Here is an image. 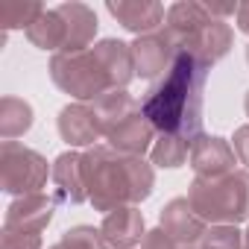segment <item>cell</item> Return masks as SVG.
Segmentation results:
<instances>
[{"label": "cell", "mask_w": 249, "mask_h": 249, "mask_svg": "<svg viewBox=\"0 0 249 249\" xmlns=\"http://www.w3.org/2000/svg\"><path fill=\"white\" fill-rule=\"evenodd\" d=\"M179 249H188V246H179Z\"/></svg>", "instance_id": "1f68e13d"}, {"label": "cell", "mask_w": 249, "mask_h": 249, "mask_svg": "<svg viewBox=\"0 0 249 249\" xmlns=\"http://www.w3.org/2000/svg\"><path fill=\"white\" fill-rule=\"evenodd\" d=\"M237 30L249 36V3H240L237 6Z\"/></svg>", "instance_id": "83f0119b"}, {"label": "cell", "mask_w": 249, "mask_h": 249, "mask_svg": "<svg viewBox=\"0 0 249 249\" xmlns=\"http://www.w3.org/2000/svg\"><path fill=\"white\" fill-rule=\"evenodd\" d=\"M179 56V47L173 44V38L164 33V27L159 33H147L138 36L132 41V59H135V76L144 79H159L170 71L173 59Z\"/></svg>", "instance_id": "8992f818"}, {"label": "cell", "mask_w": 249, "mask_h": 249, "mask_svg": "<svg viewBox=\"0 0 249 249\" xmlns=\"http://www.w3.org/2000/svg\"><path fill=\"white\" fill-rule=\"evenodd\" d=\"M231 41H234V33H231V27L226 24V21H220V18H211L208 24H202L182 47H179V53H188V56H194V59H199L202 65H214V62H220L229 50H231Z\"/></svg>", "instance_id": "8fae6325"}, {"label": "cell", "mask_w": 249, "mask_h": 249, "mask_svg": "<svg viewBox=\"0 0 249 249\" xmlns=\"http://www.w3.org/2000/svg\"><path fill=\"white\" fill-rule=\"evenodd\" d=\"M94 111H97V120H100L103 135L108 138L123 120H129L132 114L141 111V103H138L126 88H120V91H108V94H103V97L94 103Z\"/></svg>", "instance_id": "d6986e66"}, {"label": "cell", "mask_w": 249, "mask_h": 249, "mask_svg": "<svg viewBox=\"0 0 249 249\" xmlns=\"http://www.w3.org/2000/svg\"><path fill=\"white\" fill-rule=\"evenodd\" d=\"M211 21V12L205 9V3H194V0H179L167 9V18H164V33L173 38L176 47H182L202 24Z\"/></svg>", "instance_id": "ac0fdd59"}, {"label": "cell", "mask_w": 249, "mask_h": 249, "mask_svg": "<svg viewBox=\"0 0 249 249\" xmlns=\"http://www.w3.org/2000/svg\"><path fill=\"white\" fill-rule=\"evenodd\" d=\"M188 202L208 226H237L249 220V173L234 170L214 179H194Z\"/></svg>", "instance_id": "3957f363"}, {"label": "cell", "mask_w": 249, "mask_h": 249, "mask_svg": "<svg viewBox=\"0 0 249 249\" xmlns=\"http://www.w3.org/2000/svg\"><path fill=\"white\" fill-rule=\"evenodd\" d=\"M191 167L199 179H214V176H226V173H234V164H237V156H234V147L220 138V135H199L191 147Z\"/></svg>", "instance_id": "52a82bcc"}, {"label": "cell", "mask_w": 249, "mask_h": 249, "mask_svg": "<svg viewBox=\"0 0 249 249\" xmlns=\"http://www.w3.org/2000/svg\"><path fill=\"white\" fill-rule=\"evenodd\" d=\"M53 185L62 202L79 205L88 199V188H85V170H82V153L68 150L53 161Z\"/></svg>", "instance_id": "2e32d148"}, {"label": "cell", "mask_w": 249, "mask_h": 249, "mask_svg": "<svg viewBox=\"0 0 249 249\" xmlns=\"http://www.w3.org/2000/svg\"><path fill=\"white\" fill-rule=\"evenodd\" d=\"M159 226L179 243V246H188V249H196L208 231V223H202L196 217V211L191 208L188 196H176L170 199L164 208H161V217H159Z\"/></svg>", "instance_id": "ba28073f"}, {"label": "cell", "mask_w": 249, "mask_h": 249, "mask_svg": "<svg viewBox=\"0 0 249 249\" xmlns=\"http://www.w3.org/2000/svg\"><path fill=\"white\" fill-rule=\"evenodd\" d=\"M65 27H68V41H65V50L62 53H82L91 47L94 36H97V15L91 6L85 3H62L56 6Z\"/></svg>", "instance_id": "e0dca14e"}, {"label": "cell", "mask_w": 249, "mask_h": 249, "mask_svg": "<svg viewBox=\"0 0 249 249\" xmlns=\"http://www.w3.org/2000/svg\"><path fill=\"white\" fill-rule=\"evenodd\" d=\"M33 126V106L21 97H3L0 100V135L3 141H15L18 135L30 132Z\"/></svg>", "instance_id": "44dd1931"}, {"label": "cell", "mask_w": 249, "mask_h": 249, "mask_svg": "<svg viewBox=\"0 0 249 249\" xmlns=\"http://www.w3.org/2000/svg\"><path fill=\"white\" fill-rule=\"evenodd\" d=\"M156 144V129L153 123L144 117V111L132 114L129 120H123L120 126L108 135V147L120 156H135L144 159V153H150Z\"/></svg>", "instance_id": "9a60e30c"}, {"label": "cell", "mask_w": 249, "mask_h": 249, "mask_svg": "<svg viewBox=\"0 0 249 249\" xmlns=\"http://www.w3.org/2000/svg\"><path fill=\"white\" fill-rule=\"evenodd\" d=\"M231 141H234V156H237V161L249 167V126H237Z\"/></svg>", "instance_id": "4316f807"}, {"label": "cell", "mask_w": 249, "mask_h": 249, "mask_svg": "<svg viewBox=\"0 0 249 249\" xmlns=\"http://www.w3.org/2000/svg\"><path fill=\"white\" fill-rule=\"evenodd\" d=\"M50 249H108V243H106L100 229H94V226H73Z\"/></svg>", "instance_id": "cb8c5ba5"}, {"label": "cell", "mask_w": 249, "mask_h": 249, "mask_svg": "<svg viewBox=\"0 0 249 249\" xmlns=\"http://www.w3.org/2000/svg\"><path fill=\"white\" fill-rule=\"evenodd\" d=\"M191 147H194V141H188L182 135H159L153 150H150V156H153V164L176 170V167H182L191 159Z\"/></svg>", "instance_id": "7402d4cb"}, {"label": "cell", "mask_w": 249, "mask_h": 249, "mask_svg": "<svg viewBox=\"0 0 249 249\" xmlns=\"http://www.w3.org/2000/svg\"><path fill=\"white\" fill-rule=\"evenodd\" d=\"M108 15L117 18V24L123 30H129L135 36H147V33H159V27H164V6L156 0H108L106 3Z\"/></svg>", "instance_id": "30bf717a"}, {"label": "cell", "mask_w": 249, "mask_h": 249, "mask_svg": "<svg viewBox=\"0 0 249 249\" xmlns=\"http://www.w3.org/2000/svg\"><path fill=\"white\" fill-rule=\"evenodd\" d=\"M243 108H246V117H249V91H246V100H243Z\"/></svg>", "instance_id": "f546056e"}, {"label": "cell", "mask_w": 249, "mask_h": 249, "mask_svg": "<svg viewBox=\"0 0 249 249\" xmlns=\"http://www.w3.org/2000/svg\"><path fill=\"white\" fill-rule=\"evenodd\" d=\"M53 220V199L44 194H30V196H18L3 217V229L12 231H36L41 234Z\"/></svg>", "instance_id": "4fadbf2b"}, {"label": "cell", "mask_w": 249, "mask_h": 249, "mask_svg": "<svg viewBox=\"0 0 249 249\" xmlns=\"http://www.w3.org/2000/svg\"><path fill=\"white\" fill-rule=\"evenodd\" d=\"M59 135L68 147H97L103 129H100V120H97V111L94 106L88 103H71L59 111Z\"/></svg>", "instance_id": "9c48e42d"}, {"label": "cell", "mask_w": 249, "mask_h": 249, "mask_svg": "<svg viewBox=\"0 0 249 249\" xmlns=\"http://www.w3.org/2000/svg\"><path fill=\"white\" fill-rule=\"evenodd\" d=\"M47 173H53V167H47V159L18 141H3L0 144V188L15 196H30V194H41V188L47 185Z\"/></svg>", "instance_id": "5b68a950"}, {"label": "cell", "mask_w": 249, "mask_h": 249, "mask_svg": "<svg viewBox=\"0 0 249 249\" xmlns=\"http://www.w3.org/2000/svg\"><path fill=\"white\" fill-rule=\"evenodd\" d=\"M0 249H41V234H36V231H12V229H3Z\"/></svg>", "instance_id": "484cf974"}, {"label": "cell", "mask_w": 249, "mask_h": 249, "mask_svg": "<svg viewBox=\"0 0 249 249\" xmlns=\"http://www.w3.org/2000/svg\"><path fill=\"white\" fill-rule=\"evenodd\" d=\"M208 65L199 59L179 53L164 76H159L141 100L144 117L153 123L159 135H182L196 141L202 135V103Z\"/></svg>", "instance_id": "6da1fadb"}, {"label": "cell", "mask_w": 249, "mask_h": 249, "mask_svg": "<svg viewBox=\"0 0 249 249\" xmlns=\"http://www.w3.org/2000/svg\"><path fill=\"white\" fill-rule=\"evenodd\" d=\"M108 249H132L144 240L147 234V226H144V214L138 211V205H123V208H114L103 217V226H100Z\"/></svg>", "instance_id": "7c38bea8"}, {"label": "cell", "mask_w": 249, "mask_h": 249, "mask_svg": "<svg viewBox=\"0 0 249 249\" xmlns=\"http://www.w3.org/2000/svg\"><path fill=\"white\" fill-rule=\"evenodd\" d=\"M88 202L108 214L123 205L144 202L156 188V170L144 159L120 156L111 147H91L82 153Z\"/></svg>", "instance_id": "7a4b0ae2"}, {"label": "cell", "mask_w": 249, "mask_h": 249, "mask_svg": "<svg viewBox=\"0 0 249 249\" xmlns=\"http://www.w3.org/2000/svg\"><path fill=\"white\" fill-rule=\"evenodd\" d=\"M91 53L97 56V62L103 65L111 91L126 88L135 76V59H132V44H123L117 38H103L91 47Z\"/></svg>", "instance_id": "5bb4252c"}, {"label": "cell", "mask_w": 249, "mask_h": 249, "mask_svg": "<svg viewBox=\"0 0 249 249\" xmlns=\"http://www.w3.org/2000/svg\"><path fill=\"white\" fill-rule=\"evenodd\" d=\"M50 79L71 94L76 103H97L103 94L111 91V82L91 50L82 53H53L50 59Z\"/></svg>", "instance_id": "277c9868"}, {"label": "cell", "mask_w": 249, "mask_h": 249, "mask_svg": "<svg viewBox=\"0 0 249 249\" xmlns=\"http://www.w3.org/2000/svg\"><path fill=\"white\" fill-rule=\"evenodd\" d=\"M199 249H243V231L237 226H208Z\"/></svg>", "instance_id": "d4e9b609"}, {"label": "cell", "mask_w": 249, "mask_h": 249, "mask_svg": "<svg viewBox=\"0 0 249 249\" xmlns=\"http://www.w3.org/2000/svg\"><path fill=\"white\" fill-rule=\"evenodd\" d=\"M246 62H249V47H246Z\"/></svg>", "instance_id": "4dcf8cb0"}, {"label": "cell", "mask_w": 249, "mask_h": 249, "mask_svg": "<svg viewBox=\"0 0 249 249\" xmlns=\"http://www.w3.org/2000/svg\"><path fill=\"white\" fill-rule=\"evenodd\" d=\"M243 249H249V229L243 231Z\"/></svg>", "instance_id": "f1b7e54d"}, {"label": "cell", "mask_w": 249, "mask_h": 249, "mask_svg": "<svg viewBox=\"0 0 249 249\" xmlns=\"http://www.w3.org/2000/svg\"><path fill=\"white\" fill-rule=\"evenodd\" d=\"M44 6L36 0H0V24L3 30H21V27H33L41 18Z\"/></svg>", "instance_id": "603a6c76"}, {"label": "cell", "mask_w": 249, "mask_h": 249, "mask_svg": "<svg viewBox=\"0 0 249 249\" xmlns=\"http://www.w3.org/2000/svg\"><path fill=\"white\" fill-rule=\"evenodd\" d=\"M27 38L38 50H56V53H62L65 41H68V27H65L59 9H44L41 18L27 30Z\"/></svg>", "instance_id": "ffe728a7"}]
</instances>
